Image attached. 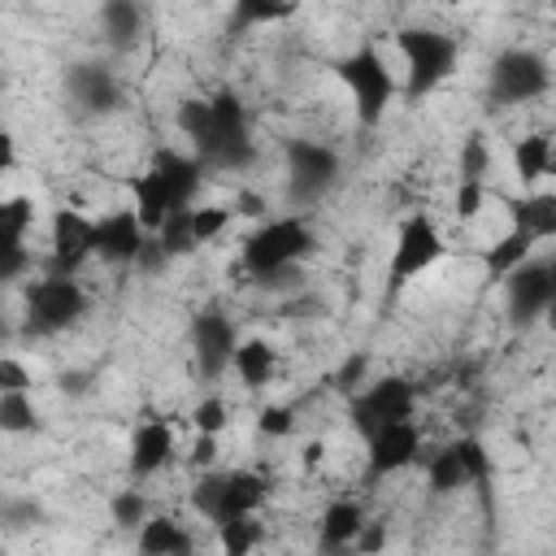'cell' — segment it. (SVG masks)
Here are the masks:
<instances>
[{"mask_svg":"<svg viewBox=\"0 0 556 556\" xmlns=\"http://www.w3.org/2000/svg\"><path fill=\"white\" fill-rule=\"evenodd\" d=\"M178 130L191 139L204 169H243L252 161V135H248V109L235 91H213L182 100L174 113Z\"/></svg>","mask_w":556,"mask_h":556,"instance_id":"obj_1","label":"cell"},{"mask_svg":"<svg viewBox=\"0 0 556 556\" xmlns=\"http://www.w3.org/2000/svg\"><path fill=\"white\" fill-rule=\"evenodd\" d=\"M200 178H204V161H200V156L161 148L156 161H152V169L139 174V178L130 182V191H135V208H139L143 226L156 235L161 222H165L174 208H182V204L195 200Z\"/></svg>","mask_w":556,"mask_h":556,"instance_id":"obj_2","label":"cell"},{"mask_svg":"<svg viewBox=\"0 0 556 556\" xmlns=\"http://www.w3.org/2000/svg\"><path fill=\"white\" fill-rule=\"evenodd\" d=\"M395 48H400L404 70H408L404 74V87H400L408 100L430 96L460 65V43L452 35L434 30V26H404V30H395Z\"/></svg>","mask_w":556,"mask_h":556,"instance_id":"obj_3","label":"cell"},{"mask_svg":"<svg viewBox=\"0 0 556 556\" xmlns=\"http://www.w3.org/2000/svg\"><path fill=\"white\" fill-rule=\"evenodd\" d=\"M334 74H339V83H343L348 96H352L356 122H361L365 130L382 126L391 100L400 96V83H395V74L387 70V56H382L374 43H361V48H352L348 56L334 61Z\"/></svg>","mask_w":556,"mask_h":556,"instance_id":"obj_4","label":"cell"},{"mask_svg":"<svg viewBox=\"0 0 556 556\" xmlns=\"http://www.w3.org/2000/svg\"><path fill=\"white\" fill-rule=\"evenodd\" d=\"M265 500H269V482L256 469H235V473L200 469V478L191 486V508L213 526L235 521V517H252Z\"/></svg>","mask_w":556,"mask_h":556,"instance_id":"obj_5","label":"cell"},{"mask_svg":"<svg viewBox=\"0 0 556 556\" xmlns=\"http://www.w3.org/2000/svg\"><path fill=\"white\" fill-rule=\"evenodd\" d=\"M313 252V226L300 217V213H287V217H274L265 226H256L248 239H243V252H239V265L252 274V278H274L282 269H291L300 256Z\"/></svg>","mask_w":556,"mask_h":556,"instance_id":"obj_6","label":"cell"},{"mask_svg":"<svg viewBox=\"0 0 556 556\" xmlns=\"http://www.w3.org/2000/svg\"><path fill=\"white\" fill-rule=\"evenodd\" d=\"M348 417H352V430L361 439H369L382 426H395V421L417 417V387L408 378H400V374L369 378L361 391L348 395Z\"/></svg>","mask_w":556,"mask_h":556,"instance_id":"obj_7","label":"cell"},{"mask_svg":"<svg viewBox=\"0 0 556 556\" xmlns=\"http://www.w3.org/2000/svg\"><path fill=\"white\" fill-rule=\"evenodd\" d=\"M87 313V291L74 274H43L26 287V321L35 334H61Z\"/></svg>","mask_w":556,"mask_h":556,"instance_id":"obj_8","label":"cell"},{"mask_svg":"<svg viewBox=\"0 0 556 556\" xmlns=\"http://www.w3.org/2000/svg\"><path fill=\"white\" fill-rule=\"evenodd\" d=\"M552 87V70L539 52L530 48H508L491 61V74H486V100L495 109H508V104H530L539 100L543 91Z\"/></svg>","mask_w":556,"mask_h":556,"instance_id":"obj_9","label":"cell"},{"mask_svg":"<svg viewBox=\"0 0 556 556\" xmlns=\"http://www.w3.org/2000/svg\"><path fill=\"white\" fill-rule=\"evenodd\" d=\"M443 235H439V226L426 217V213H417V217H408L400 230H395V243H391V265H387V300H395L413 278H421L439 256H443Z\"/></svg>","mask_w":556,"mask_h":556,"instance_id":"obj_10","label":"cell"},{"mask_svg":"<svg viewBox=\"0 0 556 556\" xmlns=\"http://www.w3.org/2000/svg\"><path fill=\"white\" fill-rule=\"evenodd\" d=\"M339 178V152L317 139L287 143V195L291 204H317Z\"/></svg>","mask_w":556,"mask_h":556,"instance_id":"obj_11","label":"cell"},{"mask_svg":"<svg viewBox=\"0 0 556 556\" xmlns=\"http://www.w3.org/2000/svg\"><path fill=\"white\" fill-rule=\"evenodd\" d=\"M491 478V456L482 447V439L473 434H460L452 439L447 447H439L430 460H426V482L434 495H452L469 482H486Z\"/></svg>","mask_w":556,"mask_h":556,"instance_id":"obj_12","label":"cell"},{"mask_svg":"<svg viewBox=\"0 0 556 556\" xmlns=\"http://www.w3.org/2000/svg\"><path fill=\"white\" fill-rule=\"evenodd\" d=\"M48 269L52 274H78L83 261L96 256V217L78 208H56L48 222Z\"/></svg>","mask_w":556,"mask_h":556,"instance_id":"obj_13","label":"cell"},{"mask_svg":"<svg viewBox=\"0 0 556 556\" xmlns=\"http://www.w3.org/2000/svg\"><path fill=\"white\" fill-rule=\"evenodd\" d=\"M235 348H239V326L222 308H204L191 321V356H195L200 378H208V382L222 378L235 361Z\"/></svg>","mask_w":556,"mask_h":556,"instance_id":"obj_14","label":"cell"},{"mask_svg":"<svg viewBox=\"0 0 556 556\" xmlns=\"http://www.w3.org/2000/svg\"><path fill=\"white\" fill-rule=\"evenodd\" d=\"M148 235L152 230L143 226L139 208H113V213L96 217V256L109 265H135Z\"/></svg>","mask_w":556,"mask_h":556,"instance_id":"obj_15","label":"cell"},{"mask_svg":"<svg viewBox=\"0 0 556 556\" xmlns=\"http://www.w3.org/2000/svg\"><path fill=\"white\" fill-rule=\"evenodd\" d=\"M421 452V430L417 421H395V426H382L378 434L365 439V465H369V478H391L400 469H408Z\"/></svg>","mask_w":556,"mask_h":556,"instance_id":"obj_16","label":"cell"},{"mask_svg":"<svg viewBox=\"0 0 556 556\" xmlns=\"http://www.w3.org/2000/svg\"><path fill=\"white\" fill-rule=\"evenodd\" d=\"M504 287H508V313H513V321H534V317H543V308L552 304V295H556V287H552V274H547V261H526V265H517L508 278H504Z\"/></svg>","mask_w":556,"mask_h":556,"instance_id":"obj_17","label":"cell"},{"mask_svg":"<svg viewBox=\"0 0 556 556\" xmlns=\"http://www.w3.org/2000/svg\"><path fill=\"white\" fill-rule=\"evenodd\" d=\"M169 456H174V430H169V421H161V417H152V421H143L139 430H135V439H130V473L135 478H152L156 469H165L169 465Z\"/></svg>","mask_w":556,"mask_h":556,"instance_id":"obj_18","label":"cell"},{"mask_svg":"<svg viewBox=\"0 0 556 556\" xmlns=\"http://www.w3.org/2000/svg\"><path fill=\"white\" fill-rule=\"evenodd\" d=\"M365 530V508L356 500H330L321 521H317V547L321 552H343V547H356Z\"/></svg>","mask_w":556,"mask_h":556,"instance_id":"obj_19","label":"cell"},{"mask_svg":"<svg viewBox=\"0 0 556 556\" xmlns=\"http://www.w3.org/2000/svg\"><path fill=\"white\" fill-rule=\"evenodd\" d=\"M70 96L87 109V113H109L117 109V78L104 65H74L70 70Z\"/></svg>","mask_w":556,"mask_h":556,"instance_id":"obj_20","label":"cell"},{"mask_svg":"<svg viewBox=\"0 0 556 556\" xmlns=\"http://www.w3.org/2000/svg\"><path fill=\"white\" fill-rule=\"evenodd\" d=\"M504 213L513 226H521L534 239H556V191H530L517 200H504Z\"/></svg>","mask_w":556,"mask_h":556,"instance_id":"obj_21","label":"cell"},{"mask_svg":"<svg viewBox=\"0 0 556 556\" xmlns=\"http://www.w3.org/2000/svg\"><path fill=\"white\" fill-rule=\"evenodd\" d=\"M230 369L239 374V382H243V387L261 391V387L274 378V369H278V352H274V343H269V339H239Z\"/></svg>","mask_w":556,"mask_h":556,"instance_id":"obj_22","label":"cell"},{"mask_svg":"<svg viewBox=\"0 0 556 556\" xmlns=\"http://www.w3.org/2000/svg\"><path fill=\"white\" fill-rule=\"evenodd\" d=\"M534 235H526L521 226H508L491 248H486V256H482V265H486V274L491 278H508L517 265H526L530 261V252H534Z\"/></svg>","mask_w":556,"mask_h":556,"instance_id":"obj_23","label":"cell"},{"mask_svg":"<svg viewBox=\"0 0 556 556\" xmlns=\"http://www.w3.org/2000/svg\"><path fill=\"white\" fill-rule=\"evenodd\" d=\"M191 547H195V539L174 517H148L139 526V552H148V556H187Z\"/></svg>","mask_w":556,"mask_h":556,"instance_id":"obj_24","label":"cell"},{"mask_svg":"<svg viewBox=\"0 0 556 556\" xmlns=\"http://www.w3.org/2000/svg\"><path fill=\"white\" fill-rule=\"evenodd\" d=\"M100 26L113 48H130L143 35V9L139 0H104L100 4Z\"/></svg>","mask_w":556,"mask_h":556,"instance_id":"obj_25","label":"cell"},{"mask_svg":"<svg viewBox=\"0 0 556 556\" xmlns=\"http://www.w3.org/2000/svg\"><path fill=\"white\" fill-rule=\"evenodd\" d=\"M552 148H556V143H552L547 135H526V139H517V143H513V169H517V178H521V182L547 178Z\"/></svg>","mask_w":556,"mask_h":556,"instance_id":"obj_26","label":"cell"},{"mask_svg":"<svg viewBox=\"0 0 556 556\" xmlns=\"http://www.w3.org/2000/svg\"><path fill=\"white\" fill-rule=\"evenodd\" d=\"M156 239H161V248H165L169 256H191V252L200 248V239H195V230H191V204L174 208V213L161 222Z\"/></svg>","mask_w":556,"mask_h":556,"instance_id":"obj_27","label":"cell"},{"mask_svg":"<svg viewBox=\"0 0 556 556\" xmlns=\"http://www.w3.org/2000/svg\"><path fill=\"white\" fill-rule=\"evenodd\" d=\"M35 426H39V413H35L30 391H0V430L4 434H26Z\"/></svg>","mask_w":556,"mask_h":556,"instance_id":"obj_28","label":"cell"},{"mask_svg":"<svg viewBox=\"0 0 556 556\" xmlns=\"http://www.w3.org/2000/svg\"><path fill=\"white\" fill-rule=\"evenodd\" d=\"M35 226V200L9 195L0 204V243H26V230Z\"/></svg>","mask_w":556,"mask_h":556,"instance_id":"obj_29","label":"cell"},{"mask_svg":"<svg viewBox=\"0 0 556 556\" xmlns=\"http://www.w3.org/2000/svg\"><path fill=\"white\" fill-rule=\"evenodd\" d=\"M235 4V26H265L282 22L300 9V0H230Z\"/></svg>","mask_w":556,"mask_h":556,"instance_id":"obj_30","label":"cell"},{"mask_svg":"<svg viewBox=\"0 0 556 556\" xmlns=\"http://www.w3.org/2000/svg\"><path fill=\"white\" fill-rule=\"evenodd\" d=\"M460 178H473V182H486L491 174V148H486V135L482 130H469L465 143H460Z\"/></svg>","mask_w":556,"mask_h":556,"instance_id":"obj_31","label":"cell"},{"mask_svg":"<svg viewBox=\"0 0 556 556\" xmlns=\"http://www.w3.org/2000/svg\"><path fill=\"white\" fill-rule=\"evenodd\" d=\"M230 222H235V208H230V204H200V208L191 204V230H195L200 248L213 243Z\"/></svg>","mask_w":556,"mask_h":556,"instance_id":"obj_32","label":"cell"},{"mask_svg":"<svg viewBox=\"0 0 556 556\" xmlns=\"http://www.w3.org/2000/svg\"><path fill=\"white\" fill-rule=\"evenodd\" d=\"M217 534H222V547L230 556H243V552H252L261 543V521H256V513L252 517H235V521H222Z\"/></svg>","mask_w":556,"mask_h":556,"instance_id":"obj_33","label":"cell"},{"mask_svg":"<svg viewBox=\"0 0 556 556\" xmlns=\"http://www.w3.org/2000/svg\"><path fill=\"white\" fill-rule=\"evenodd\" d=\"M109 508H113V521H117V526H130V530H139V526L148 521V500H143V491H139V486H126V491H117Z\"/></svg>","mask_w":556,"mask_h":556,"instance_id":"obj_34","label":"cell"},{"mask_svg":"<svg viewBox=\"0 0 556 556\" xmlns=\"http://www.w3.org/2000/svg\"><path fill=\"white\" fill-rule=\"evenodd\" d=\"M191 426L204 430V434H222V430L230 426V408H226V400H222V395H204V400L191 408Z\"/></svg>","mask_w":556,"mask_h":556,"instance_id":"obj_35","label":"cell"},{"mask_svg":"<svg viewBox=\"0 0 556 556\" xmlns=\"http://www.w3.org/2000/svg\"><path fill=\"white\" fill-rule=\"evenodd\" d=\"M256 430L269 434V439H287L295 430V408L291 404H265L261 417H256Z\"/></svg>","mask_w":556,"mask_h":556,"instance_id":"obj_36","label":"cell"},{"mask_svg":"<svg viewBox=\"0 0 556 556\" xmlns=\"http://www.w3.org/2000/svg\"><path fill=\"white\" fill-rule=\"evenodd\" d=\"M365 374H369V356H365V352H352V356H348V361L339 365V374H334L330 382H334V391L352 395V391H361V387L369 382Z\"/></svg>","mask_w":556,"mask_h":556,"instance_id":"obj_37","label":"cell"},{"mask_svg":"<svg viewBox=\"0 0 556 556\" xmlns=\"http://www.w3.org/2000/svg\"><path fill=\"white\" fill-rule=\"evenodd\" d=\"M486 204V182H473V178H460L456 182V217L460 222H473Z\"/></svg>","mask_w":556,"mask_h":556,"instance_id":"obj_38","label":"cell"},{"mask_svg":"<svg viewBox=\"0 0 556 556\" xmlns=\"http://www.w3.org/2000/svg\"><path fill=\"white\" fill-rule=\"evenodd\" d=\"M26 265H30V248H26V243H0V278H4V282L22 278Z\"/></svg>","mask_w":556,"mask_h":556,"instance_id":"obj_39","label":"cell"},{"mask_svg":"<svg viewBox=\"0 0 556 556\" xmlns=\"http://www.w3.org/2000/svg\"><path fill=\"white\" fill-rule=\"evenodd\" d=\"M30 369L17 356H0V391H30Z\"/></svg>","mask_w":556,"mask_h":556,"instance_id":"obj_40","label":"cell"},{"mask_svg":"<svg viewBox=\"0 0 556 556\" xmlns=\"http://www.w3.org/2000/svg\"><path fill=\"white\" fill-rule=\"evenodd\" d=\"M213 460H217V434L195 430V443H191V465H195V469H213Z\"/></svg>","mask_w":556,"mask_h":556,"instance_id":"obj_41","label":"cell"},{"mask_svg":"<svg viewBox=\"0 0 556 556\" xmlns=\"http://www.w3.org/2000/svg\"><path fill=\"white\" fill-rule=\"evenodd\" d=\"M235 213H243V217H261V213H265V200H261L256 191H243V195L235 200Z\"/></svg>","mask_w":556,"mask_h":556,"instance_id":"obj_42","label":"cell"},{"mask_svg":"<svg viewBox=\"0 0 556 556\" xmlns=\"http://www.w3.org/2000/svg\"><path fill=\"white\" fill-rule=\"evenodd\" d=\"M543 321H547V330H556V295H552V304L543 308Z\"/></svg>","mask_w":556,"mask_h":556,"instance_id":"obj_43","label":"cell"},{"mask_svg":"<svg viewBox=\"0 0 556 556\" xmlns=\"http://www.w3.org/2000/svg\"><path fill=\"white\" fill-rule=\"evenodd\" d=\"M317 456H321V443H308V447H304V460H308V465H313V460H317Z\"/></svg>","mask_w":556,"mask_h":556,"instance_id":"obj_44","label":"cell"},{"mask_svg":"<svg viewBox=\"0 0 556 556\" xmlns=\"http://www.w3.org/2000/svg\"><path fill=\"white\" fill-rule=\"evenodd\" d=\"M543 261H547V274H552V287H556V252H552V256H543Z\"/></svg>","mask_w":556,"mask_h":556,"instance_id":"obj_45","label":"cell"},{"mask_svg":"<svg viewBox=\"0 0 556 556\" xmlns=\"http://www.w3.org/2000/svg\"><path fill=\"white\" fill-rule=\"evenodd\" d=\"M547 174L556 178V148H552V161H547Z\"/></svg>","mask_w":556,"mask_h":556,"instance_id":"obj_46","label":"cell"}]
</instances>
